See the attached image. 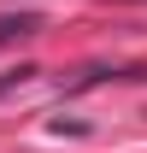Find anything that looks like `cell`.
Instances as JSON below:
<instances>
[{
  "instance_id": "6da1fadb",
  "label": "cell",
  "mask_w": 147,
  "mask_h": 153,
  "mask_svg": "<svg viewBox=\"0 0 147 153\" xmlns=\"http://www.w3.org/2000/svg\"><path fill=\"white\" fill-rule=\"evenodd\" d=\"M36 30H41V18H36V12H18V18H0V47H12V41L36 36Z\"/></svg>"
}]
</instances>
